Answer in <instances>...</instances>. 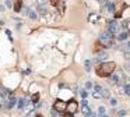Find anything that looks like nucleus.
<instances>
[{"mask_svg": "<svg viewBox=\"0 0 130 117\" xmlns=\"http://www.w3.org/2000/svg\"><path fill=\"white\" fill-rule=\"evenodd\" d=\"M115 67L116 64L113 63V61H104L101 63L99 66L96 67V74H98V77H109L113 71H115Z\"/></svg>", "mask_w": 130, "mask_h": 117, "instance_id": "f257e3e1", "label": "nucleus"}, {"mask_svg": "<svg viewBox=\"0 0 130 117\" xmlns=\"http://www.w3.org/2000/svg\"><path fill=\"white\" fill-rule=\"evenodd\" d=\"M99 43L104 46V47H112L113 45H115V38H113L112 33L106 32L101 33V36H99Z\"/></svg>", "mask_w": 130, "mask_h": 117, "instance_id": "f03ea898", "label": "nucleus"}, {"mask_svg": "<svg viewBox=\"0 0 130 117\" xmlns=\"http://www.w3.org/2000/svg\"><path fill=\"white\" fill-rule=\"evenodd\" d=\"M109 77H111V82H112L113 85H122V84L126 82V78H124L123 72H115L113 71Z\"/></svg>", "mask_w": 130, "mask_h": 117, "instance_id": "7ed1b4c3", "label": "nucleus"}, {"mask_svg": "<svg viewBox=\"0 0 130 117\" xmlns=\"http://www.w3.org/2000/svg\"><path fill=\"white\" fill-rule=\"evenodd\" d=\"M4 102V107L6 109H11V107H14L16 106V102H17V99H16V96L13 94L9 95V98H7L6 100H3Z\"/></svg>", "mask_w": 130, "mask_h": 117, "instance_id": "20e7f679", "label": "nucleus"}, {"mask_svg": "<svg viewBox=\"0 0 130 117\" xmlns=\"http://www.w3.org/2000/svg\"><path fill=\"white\" fill-rule=\"evenodd\" d=\"M66 106H67V103L66 102H63V100H56L55 102V105H53V110L57 111V113H60V111H64L66 110Z\"/></svg>", "mask_w": 130, "mask_h": 117, "instance_id": "39448f33", "label": "nucleus"}, {"mask_svg": "<svg viewBox=\"0 0 130 117\" xmlns=\"http://www.w3.org/2000/svg\"><path fill=\"white\" fill-rule=\"evenodd\" d=\"M77 109H78V103H77L76 100H70L67 103V106H66V110H67L69 113H71V114H74V113L77 111Z\"/></svg>", "mask_w": 130, "mask_h": 117, "instance_id": "423d86ee", "label": "nucleus"}, {"mask_svg": "<svg viewBox=\"0 0 130 117\" xmlns=\"http://www.w3.org/2000/svg\"><path fill=\"white\" fill-rule=\"evenodd\" d=\"M108 27H109V31H108V32L109 33H118L119 32V24L116 21H115V20H112V21H109V25H108Z\"/></svg>", "mask_w": 130, "mask_h": 117, "instance_id": "0eeeda50", "label": "nucleus"}, {"mask_svg": "<svg viewBox=\"0 0 130 117\" xmlns=\"http://www.w3.org/2000/svg\"><path fill=\"white\" fill-rule=\"evenodd\" d=\"M94 86V92H92V96L95 98V99H99L101 98V91H102V86L101 85H92Z\"/></svg>", "mask_w": 130, "mask_h": 117, "instance_id": "6e6552de", "label": "nucleus"}, {"mask_svg": "<svg viewBox=\"0 0 130 117\" xmlns=\"http://www.w3.org/2000/svg\"><path fill=\"white\" fill-rule=\"evenodd\" d=\"M25 14H27L31 20H36V18H38V13L34 11V10H31L29 7H25Z\"/></svg>", "mask_w": 130, "mask_h": 117, "instance_id": "1a4fd4ad", "label": "nucleus"}, {"mask_svg": "<svg viewBox=\"0 0 130 117\" xmlns=\"http://www.w3.org/2000/svg\"><path fill=\"white\" fill-rule=\"evenodd\" d=\"M81 109H83V113H84L85 116H88V114L91 113L90 106H88V103H87L85 100H83V103H81Z\"/></svg>", "mask_w": 130, "mask_h": 117, "instance_id": "9d476101", "label": "nucleus"}, {"mask_svg": "<svg viewBox=\"0 0 130 117\" xmlns=\"http://www.w3.org/2000/svg\"><path fill=\"white\" fill-rule=\"evenodd\" d=\"M36 11L39 13L41 16H48V11H46V7L43 4H39V6H36Z\"/></svg>", "mask_w": 130, "mask_h": 117, "instance_id": "9b49d317", "label": "nucleus"}, {"mask_svg": "<svg viewBox=\"0 0 130 117\" xmlns=\"http://www.w3.org/2000/svg\"><path fill=\"white\" fill-rule=\"evenodd\" d=\"M106 59H108V53H106V52H104V50L99 52L98 56H96V60H98V61H104V60H106Z\"/></svg>", "mask_w": 130, "mask_h": 117, "instance_id": "f8f14e48", "label": "nucleus"}, {"mask_svg": "<svg viewBox=\"0 0 130 117\" xmlns=\"http://www.w3.org/2000/svg\"><path fill=\"white\" fill-rule=\"evenodd\" d=\"M84 68H85V71L90 72L91 70H92V61H91V60H85L84 61Z\"/></svg>", "mask_w": 130, "mask_h": 117, "instance_id": "ddd939ff", "label": "nucleus"}, {"mask_svg": "<svg viewBox=\"0 0 130 117\" xmlns=\"http://www.w3.org/2000/svg\"><path fill=\"white\" fill-rule=\"evenodd\" d=\"M101 98H104V99H109V98H111V94H109V91H108V89L102 88V91H101Z\"/></svg>", "mask_w": 130, "mask_h": 117, "instance_id": "4468645a", "label": "nucleus"}, {"mask_svg": "<svg viewBox=\"0 0 130 117\" xmlns=\"http://www.w3.org/2000/svg\"><path fill=\"white\" fill-rule=\"evenodd\" d=\"M126 39H127V32H126V31H123V32H120V33H119L118 40H120V42H123V40H126Z\"/></svg>", "mask_w": 130, "mask_h": 117, "instance_id": "2eb2a0df", "label": "nucleus"}, {"mask_svg": "<svg viewBox=\"0 0 130 117\" xmlns=\"http://www.w3.org/2000/svg\"><path fill=\"white\" fill-rule=\"evenodd\" d=\"M21 6H23L21 0H16V4H14V11H20V10H21Z\"/></svg>", "mask_w": 130, "mask_h": 117, "instance_id": "dca6fc26", "label": "nucleus"}, {"mask_svg": "<svg viewBox=\"0 0 130 117\" xmlns=\"http://www.w3.org/2000/svg\"><path fill=\"white\" fill-rule=\"evenodd\" d=\"M124 94L130 96V84H124Z\"/></svg>", "mask_w": 130, "mask_h": 117, "instance_id": "f3484780", "label": "nucleus"}, {"mask_svg": "<svg viewBox=\"0 0 130 117\" xmlns=\"http://www.w3.org/2000/svg\"><path fill=\"white\" fill-rule=\"evenodd\" d=\"M24 106H25V99H20L18 100V109H24Z\"/></svg>", "mask_w": 130, "mask_h": 117, "instance_id": "a211bd4d", "label": "nucleus"}, {"mask_svg": "<svg viewBox=\"0 0 130 117\" xmlns=\"http://www.w3.org/2000/svg\"><path fill=\"white\" fill-rule=\"evenodd\" d=\"M108 10L111 11V13H113V11H115V4H113V3H108Z\"/></svg>", "mask_w": 130, "mask_h": 117, "instance_id": "6ab92c4d", "label": "nucleus"}, {"mask_svg": "<svg viewBox=\"0 0 130 117\" xmlns=\"http://www.w3.org/2000/svg\"><path fill=\"white\" fill-rule=\"evenodd\" d=\"M80 95H81V98H83V99H85V98L88 96V94H87V91H85V89H81V92H80Z\"/></svg>", "mask_w": 130, "mask_h": 117, "instance_id": "aec40b11", "label": "nucleus"}, {"mask_svg": "<svg viewBox=\"0 0 130 117\" xmlns=\"http://www.w3.org/2000/svg\"><path fill=\"white\" fill-rule=\"evenodd\" d=\"M38 100H39V95H38V94L32 95V102H34V103H36Z\"/></svg>", "mask_w": 130, "mask_h": 117, "instance_id": "412c9836", "label": "nucleus"}, {"mask_svg": "<svg viewBox=\"0 0 130 117\" xmlns=\"http://www.w3.org/2000/svg\"><path fill=\"white\" fill-rule=\"evenodd\" d=\"M91 88H92V82H91V81L85 82V89H91Z\"/></svg>", "mask_w": 130, "mask_h": 117, "instance_id": "4be33fe9", "label": "nucleus"}, {"mask_svg": "<svg viewBox=\"0 0 130 117\" xmlns=\"http://www.w3.org/2000/svg\"><path fill=\"white\" fill-rule=\"evenodd\" d=\"M51 4L56 7V6H59V0H51Z\"/></svg>", "mask_w": 130, "mask_h": 117, "instance_id": "5701e85b", "label": "nucleus"}, {"mask_svg": "<svg viewBox=\"0 0 130 117\" xmlns=\"http://www.w3.org/2000/svg\"><path fill=\"white\" fill-rule=\"evenodd\" d=\"M51 117H60V116H59V114H57L55 110H52V111H51Z\"/></svg>", "mask_w": 130, "mask_h": 117, "instance_id": "b1692460", "label": "nucleus"}, {"mask_svg": "<svg viewBox=\"0 0 130 117\" xmlns=\"http://www.w3.org/2000/svg\"><path fill=\"white\" fill-rule=\"evenodd\" d=\"M124 59L130 60V50H129V52H124Z\"/></svg>", "mask_w": 130, "mask_h": 117, "instance_id": "393cba45", "label": "nucleus"}, {"mask_svg": "<svg viewBox=\"0 0 130 117\" xmlns=\"http://www.w3.org/2000/svg\"><path fill=\"white\" fill-rule=\"evenodd\" d=\"M126 113H127L126 110H120V111H118V114H119V116H126Z\"/></svg>", "mask_w": 130, "mask_h": 117, "instance_id": "a878e982", "label": "nucleus"}, {"mask_svg": "<svg viewBox=\"0 0 130 117\" xmlns=\"http://www.w3.org/2000/svg\"><path fill=\"white\" fill-rule=\"evenodd\" d=\"M111 105L116 106V105H118V100H116V99H111Z\"/></svg>", "mask_w": 130, "mask_h": 117, "instance_id": "bb28decb", "label": "nucleus"}, {"mask_svg": "<svg viewBox=\"0 0 130 117\" xmlns=\"http://www.w3.org/2000/svg\"><path fill=\"white\" fill-rule=\"evenodd\" d=\"M87 117H99V114H95V113H90Z\"/></svg>", "mask_w": 130, "mask_h": 117, "instance_id": "cd10ccee", "label": "nucleus"}, {"mask_svg": "<svg viewBox=\"0 0 130 117\" xmlns=\"http://www.w3.org/2000/svg\"><path fill=\"white\" fill-rule=\"evenodd\" d=\"M99 114H104V113H105V109H104V107H99Z\"/></svg>", "mask_w": 130, "mask_h": 117, "instance_id": "c85d7f7f", "label": "nucleus"}, {"mask_svg": "<svg viewBox=\"0 0 130 117\" xmlns=\"http://www.w3.org/2000/svg\"><path fill=\"white\" fill-rule=\"evenodd\" d=\"M63 117H73V114H71V113H69V111H67V113H64V116H63Z\"/></svg>", "mask_w": 130, "mask_h": 117, "instance_id": "c756f323", "label": "nucleus"}, {"mask_svg": "<svg viewBox=\"0 0 130 117\" xmlns=\"http://www.w3.org/2000/svg\"><path fill=\"white\" fill-rule=\"evenodd\" d=\"M6 6H7V7H13V6H11V1H10V0H7V1H6Z\"/></svg>", "mask_w": 130, "mask_h": 117, "instance_id": "7c9ffc66", "label": "nucleus"}, {"mask_svg": "<svg viewBox=\"0 0 130 117\" xmlns=\"http://www.w3.org/2000/svg\"><path fill=\"white\" fill-rule=\"evenodd\" d=\"M98 1H99L101 4H106V0H98Z\"/></svg>", "mask_w": 130, "mask_h": 117, "instance_id": "2f4dec72", "label": "nucleus"}, {"mask_svg": "<svg viewBox=\"0 0 130 117\" xmlns=\"http://www.w3.org/2000/svg\"><path fill=\"white\" fill-rule=\"evenodd\" d=\"M126 47H127V49L130 50V42H127V43H126Z\"/></svg>", "mask_w": 130, "mask_h": 117, "instance_id": "473e14b6", "label": "nucleus"}, {"mask_svg": "<svg viewBox=\"0 0 130 117\" xmlns=\"http://www.w3.org/2000/svg\"><path fill=\"white\" fill-rule=\"evenodd\" d=\"M126 68H127V70H130V61L127 63V66H126Z\"/></svg>", "mask_w": 130, "mask_h": 117, "instance_id": "72a5a7b5", "label": "nucleus"}, {"mask_svg": "<svg viewBox=\"0 0 130 117\" xmlns=\"http://www.w3.org/2000/svg\"><path fill=\"white\" fill-rule=\"evenodd\" d=\"M38 1H39V4H43V1H45V0H38Z\"/></svg>", "mask_w": 130, "mask_h": 117, "instance_id": "f704fd0d", "label": "nucleus"}, {"mask_svg": "<svg viewBox=\"0 0 130 117\" xmlns=\"http://www.w3.org/2000/svg\"><path fill=\"white\" fill-rule=\"evenodd\" d=\"M35 117H43V116H42V114H36Z\"/></svg>", "mask_w": 130, "mask_h": 117, "instance_id": "c9c22d12", "label": "nucleus"}, {"mask_svg": "<svg viewBox=\"0 0 130 117\" xmlns=\"http://www.w3.org/2000/svg\"><path fill=\"white\" fill-rule=\"evenodd\" d=\"M0 109H1V105H0Z\"/></svg>", "mask_w": 130, "mask_h": 117, "instance_id": "e433bc0d", "label": "nucleus"}, {"mask_svg": "<svg viewBox=\"0 0 130 117\" xmlns=\"http://www.w3.org/2000/svg\"><path fill=\"white\" fill-rule=\"evenodd\" d=\"M0 99H1V98H0Z\"/></svg>", "mask_w": 130, "mask_h": 117, "instance_id": "4c0bfd02", "label": "nucleus"}]
</instances>
